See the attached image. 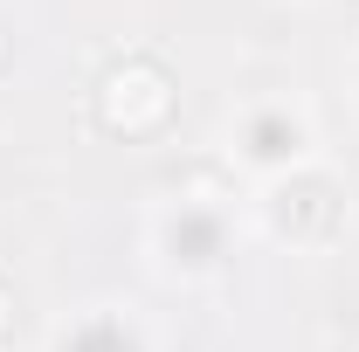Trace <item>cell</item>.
Instances as JSON below:
<instances>
[{
  "label": "cell",
  "instance_id": "6",
  "mask_svg": "<svg viewBox=\"0 0 359 352\" xmlns=\"http://www.w3.org/2000/svg\"><path fill=\"white\" fill-rule=\"evenodd\" d=\"M14 311H21V297H14V283L0 276V346L14 339Z\"/></svg>",
  "mask_w": 359,
  "mask_h": 352
},
{
  "label": "cell",
  "instance_id": "2",
  "mask_svg": "<svg viewBox=\"0 0 359 352\" xmlns=\"http://www.w3.org/2000/svg\"><path fill=\"white\" fill-rule=\"evenodd\" d=\"M249 235L283 256H332L353 235V187L332 166V152L269 187H249Z\"/></svg>",
  "mask_w": 359,
  "mask_h": 352
},
{
  "label": "cell",
  "instance_id": "4",
  "mask_svg": "<svg viewBox=\"0 0 359 352\" xmlns=\"http://www.w3.org/2000/svg\"><path fill=\"white\" fill-rule=\"evenodd\" d=\"M90 118H97V132L125 138V145H138V138H159L166 125L180 118V83L173 69L159 62V55H118L97 83H90Z\"/></svg>",
  "mask_w": 359,
  "mask_h": 352
},
{
  "label": "cell",
  "instance_id": "3",
  "mask_svg": "<svg viewBox=\"0 0 359 352\" xmlns=\"http://www.w3.org/2000/svg\"><path fill=\"white\" fill-rule=\"evenodd\" d=\"M222 173H235L242 187H269V180L297 173L325 152L318 138V111L297 90H256L222 118Z\"/></svg>",
  "mask_w": 359,
  "mask_h": 352
},
{
  "label": "cell",
  "instance_id": "8",
  "mask_svg": "<svg viewBox=\"0 0 359 352\" xmlns=\"http://www.w3.org/2000/svg\"><path fill=\"white\" fill-rule=\"evenodd\" d=\"M0 62H7V42H0Z\"/></svg>",
  "mask_w": 359,
  "mask_h": 352
},
{
  "label": "cell",
  "instance_id": "5",
  "mask_svg": "<svg viewBox=\"0 0 359 352\" xmlns=\"http://www.w3.org/2000/svg\"><path fill=\"white\" fill-rule=\"evenodd\" d=\"M42 352H159V346H152V325L132 304H83L48 332Z\"/></svg>",
  "mask_w": 359,
  "mask_h": 352
},
{
  "label": "cell",
  "instance_id": "1",
  "mask_svg": "<svg viewBox=\"0 0 359 352\" xmlns=\"http://www.w3.org/2000/svg\"><path fill=\"white\" fill-rule=\"evenodd\" d=\"M235 242H242V221H235V187L222 180V166L208 180H187L166 201H152L145 215V263L159 283L173 290H208L235 269Z\"/></svg>",
  "mask_w": 359,
  "mask_h": 352
},
{
  "label": "cell",
  "instance_id": "7",
  "mask_svg": "<svg viewBox=\"0 0 359 352\" xmlns=\"http://www.w3.org/2000/svg\"><path fill=\"white\" fill-rule=\"evenodd\" d=\"M346 90H353V104H359V48L346 55Z\"/></svg>",
  "mask_w": 359,
  "mask_h": 352
}]
</instances>
